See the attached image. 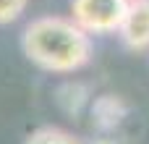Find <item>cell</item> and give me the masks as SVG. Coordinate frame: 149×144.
<instances>
[{"label":"cell","instance_id":"obj_5","mask_svg":"<svg viewBox=\"0 0 149 144\" xmlns=\"http://www.w3.org/2000/svg\"><path fill=\"white\" fill-rule=\"evenodd\" d=\"M29 0H0V24H13L26 10Z\"/></svg>","mask_w":149,"mask_h":144},{"label":"cell","instance_id":"obj_1","mask_svg":"<svg viewBox=\"0 0 149 144\" xmlns=\"http://www.w3.org/2000/svg\"><path fill=\"white\" fill-rule=\"evenodd\" d=\"M24 55L52 73H71L92 60V34H86L73 18L39 16L26 24L21 34Z\"/></svg>","mask_w":149,"mask_h":144},{"label":"cell","instance_id":"obj_2","mask_svg":"<svg viewBox=\"0 0 149 144\" xmlns=\"http://www.w3.org/2000/svg\"><path fill=\"white\" fill-rule=\"evenodd\" d=\"M128 0H71V18L86 34H115L126 18Z\"/></svg>","mask_w":149,"mask_h":144},{"label":"cell","instance_id":"obj_4","mask_svg":"<svg viewBox=\"0 0 149 144\" xmlns=\"http://www.w3.org/2000/svg\"><path fill=\"white\" fill-rule=\"evenodd\" d=\"M24 144H81V139L73 136L71 131H63V129H55V126H45V129H37Z\"/></svg>","mask_w":149,"mask_h":144},{"label":"cell","instance_id":"obj_3","mask_svg":"<svg viewBox=\"0 0 149 144\" xmlns=\"http://www.w3.org/2000/svg\"><path fill=\"white\" fill-rule=\"evenodd\" d=\"M118 34L128 50H149V0H128V10Z\"/></svg>","mask_w":149,"mask_h":144}]
</instances>
